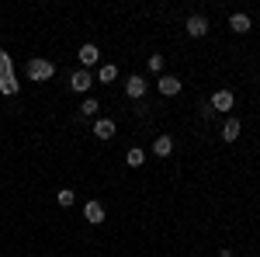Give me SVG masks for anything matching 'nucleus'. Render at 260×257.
<instances>
[{"instance_id": "obj_1", "label": "nucleus", "mask_w": 260, "mask_h": 257, "mask_svg": "<svg viewBox=\"0 0 260 257\" xmlns=\"http://www.w3.org/2000/svg\"><path fill=\"white\" fill-rule=\"evenodd\" d=\"M28 77L31 80H49V77H56V66L49 60H31L28 63Z\"/></svg>"}, {"instance_id": "obj_2", "label": "nucleus", "mask_w": 260, "mask_h": 257, "mask_svg": "<svg viewBox=\"0 0 260 257\" xmlns=\"http://www.w3.org/2000/svg\"><path fill=\"white\" fill-rule=\"evenodd\" d=\"M233 104H236L233 91H215L212 101H208V108H212V111H233Z\"/></svg>"}, {"instance_id": "obj_3", "label": "nucleus", "mask_w": 260, "mask_h": 257, "mask_svg": "<svg viewBox=\"0 0 260 257\" xmlns=\"http://www.w3.org/2000/svg\"><path fill=\"white\" fill-rule=\"evenodd\" d=\"M70 87H73L77 94H83V91H90V87H94V77H90L87 70H77V73L70 77Z\"/></svg>"}, {"instance_id": "obj_4", "label": "nucleus", "mask_w": 260, "mask_h": 257, "mask_svg": "<svg viewBox=\"0 0 260 257\" xmlns=\"http://www.w3.org/2000/svg\"><path fill=\"white\" fill-rule=\"evenodd\" d=\"M156 87H160L163 98H174V94H180V80H177V77H170V73H163V77L156 80Z\"/></svg>"}, {"instance_id": "obj_5", "label": "nucleus", "mask_w": 260, "mask_h": 257, "mask_svg": "<svg viewBox=\"0 0 260 257\" xmlns=\"http://www.w3.org/2000/svg\"><path fill=\"white\" fill-rule=\"evenodd\" d=\"M187 35H191V39H201V35H208V21L201 18V14H191V18H187Z\"/></svg>"}, {"instance_id": "obj_6", "label": "nucleus", "mask_w": 260, "mask_h": 257, "mask_svg": "<svg viewBox=\"0 0 260 257\" xmlns=\"http://www.w3.org/2000/svg\"><path fill=\"white\" fill-rule=\"evenodd\" d=\"M83 216H87L90 226H98V222H104V205H101V202H87V205H83Z\"/></svg>"}, {"instance_id": "obj_7", "label": "nucleus", "mask_w": 260, "mask_h": 257, "mask_svg": "<svg viewBox=\"0 0 260 257\" xmlns=\"http://www.w3.org/2000/svg\"><path fill=\"white\" fill-rule=\"evenodd\" d=\"M240 119H225L222 122V139H225V142H236V136H240Z\"/></svg>"}, {"instance_id": "obj_8", "label": "nucleus", "mask_w": 260, "mask_h": 257, "mask_svg": "<svg viewBox=\"0 0 260 257\" xmlns=\"http://www.w3.org/2000/svg\"><path fill=\"white\" fill-rule=\"evenodd\" d=\"M125 94H128V98H142V94H146V80L142 77H128L125 80Z\"/></svg>"}, {"instance_id": "obj_9", "label": "nucleus", "mask_w": 260, "mask_h": 257, "mask_svg": "<svg viewBox=\"0 0 260 257\" xmlns=\"http://www.w3.org/2000/svg\"><path fill=\"white\" fill-rule=\"evenodd\" d=\"M94 136H98V139H111V136H115V122H111V119H98Z\"/></svg>"}, {"instance_id": "obj_10", "label": "nucleus", "mask_w": 260, "mask_h": 257, "mask_svg": "<svg viewBox=\"0 0 260 257\" xmlns=\"http://www.w3.org/2000/svg\"><path fill=\"white\" fill-rule=\"evenodd\" d=\"M153 153H156V157H170V153H174V139L160 136L156 142H153Z\"/></svg>"}, {"instance_id": "obj_11", "label": "nucleus", "mask_w": 260, "mask_h": 257, "mask_svg": "<svg viewBox=\"0 0 260 257\" xmlns=\"http://www.w3.org/2000/svg\"><path fill=\"white\" fill-rule=\"evenodd\" d=\"M80 60H83V66H94V63L101 60L98 45H83V49H80Z\"/></svg>"}, {"instance_id": "obj_12", "label": "nucleus", "mask_w": 260, "mask_h": 257, "mask_svg": "<svg viewBox=\"0 0 260 257\" xmlns=\"http://www.w3.org/2000/svg\"><path fill=\"white\" fill-rule=\"evenodd\" d=\"M229 28H233V32H250V18H246V14H233V18H229Z\"/></svg>"}, {"instance_id": "obj_13", "label": "nucleus", "mask_w": 260, "mask_h": 257, "mask_svg": "<svg viewBox=\"0 0 260 257\" xmlns=\"http://www.w3.org/2000/svg\"><path fill=\"white\" fill-rule=\"evenodd\" d=\"M7 80H14V73H11V56L0 52V83H7Z\"/></svg>"}, {"instance_id": "obj_14", "label": "nucleus", "mask_w": 260, "mask_h": 257, "mask_svg": "<svg viewBox=\"0 0 260 257\" xmlns=\"http://www.w3.org/2000/svg\"><path fill=\"white\" fill-rule=\"evenodd\" d=\"M104 83H111V80H118V66L115 63H108V66H101V73H98Z\"/></svg>"}, {"instance_id": "obj_15", "label": "nucleus", "mask_w": 260, "mask_h": 257, "mask_svg": "<svg viewBox=\"0 0 260 257\" xmlns=\"http://www.w3.org/2000/svg\"><path fill=\"white\" fill-rule=\"evenodd\" d=\"M56 202H59L62 209H70V205H73V202H77V195H73V191H70V188H62L59 195H56Z\"/></svg>"}, {"instance_id": "obj_16", "label": "nucleus", "mask_w": 260, "mask_h": 257, "mask_svg": "<svg viewBox=\"0 0 260 257\" xmlns=\"http://www.w3.org/2000/svg\"><path fill=\"white\" fill-rule=\"evenodd\" d=\"M125 160H128V167H142V160H146V153H142L139 146H136V150H128V157H125Z\"/></svg>"}, {"instance_id": "obj_17", "label": "nucleus", "mask_w": 260, "mask_h": 257, "mask_svg": "<svg viewBox=\"0 0 260 257\" xmlns=\"http://www.w3.org/2000/svg\"><path fill=\"white\" fill-rule=\"evenodd\" d=\"M94 111H98V101H94V98H87V101L80 104V115H83V119H90Z\"/></svg>"}, {"instance_id": "obj_18", "label": "nucleus", "mask_w": 260, "mask_h": 257, "mask_svg": "<svg viewBox=\"0 0 260 257\" xmlns=\"http://www.w3.org/2000/svg\"><path fill=\"white\" fill-rule=\"evenodd\" d=\"M149 70H156V73H160V70H163V56H149Z\"/></svg>"}, {"instance_id": "obj_19", "label": "nucleus", "mask_w": 260, "mask_h": 257, "mask_svg": "<svg viewBox=\"0 0 260 257\" xmlns=\"http://www.w3.org/2000/svg\"><path fill=\"white\" fill-rule=\"evenodd\" d=\"M219 257H233V250H219Z\"/></svg>"}]
</instances>
